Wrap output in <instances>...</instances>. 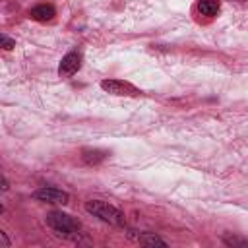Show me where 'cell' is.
<instances>
[{"mask_svg":"<svg viewBox=\"0 0 248 248\" xmlns=\"http://www.w3.org/2000/svg\"><path fill=\"white\" fill-rule=\"evenodd\" d=\"M223 242L225 244H229V246H244L246 244V240L244 238H236V236H223Z\"/></svg>","mask_w":248,"mask_h":248,"instance_id":"11","label":"cell"},{"mask_svg":"<svg viewBox=\"0 0 248 248\" xmlns=\"http://www.w3.org/2000/svg\"><path fill=\"white\" fill-rule=\"evenodd\" d=\"M46 225L62 238L68 240H78L81 234V223L78 219H74L72 215L64 213V211H50L46 213Z\"/></svg>","mask_w":248,"mask_h":248,"instance_id":"1","label":"cell"},{"mask_svg":"<svg viewBox=\"0 0 248 248\" xmlns=\"http://www.w3.org/2000/svg\"><path fill=\"white\" fill-rule=\"evenodd\" d=\"M107 157H108V151H105V149H91V147H87V149L81 151V161L85 165H99Z\"/></svg>","mask_w":248,"mask_h":248,"instance_id":"7","label":"cell"},{"mask_svg":"<svg viewBox=\"0 0 248 248\" xmlns=\"http://www.w3.org/2000/svg\"><path fill=\"white\" fill-rule=\"evenodd\" d=\"M10 244H12V242H10V238H8V236H6V232L0 229V246H10Z\"/></svg>","mask_w":248,"mask_h":248,"instance_id":"13","label":"cell"},{"mask_svg":"<svg viewBox=\"0 0 248 248\" xmlns=\"http://www.w3.org/2000/svg\"><path fill=\"white\" fill-rule=\"evenodd\" d=\"M238 2H242V0H238Z\"/></svg>","mask_w":248,"mask_h":248,"instance_id":"15","label":"cell"},{"mask_svg":"<svg viewBox=\"0 0 248 248\" xmlns=\"http://www.w3.org/2000/svg\"><path fill=\"white\" fill-rule=\"evenodd\" d=\"M85 211L89 215L97 217L99 221L108 223V225H114V227H122L126 223L124 213L120 209H116L114 205H110L107 202H101V200H89V202H85Z\"/></svg>","mask_w":248,"mask_h":248,"instance_id":"2","label":"cell"},{"mask_svg":"<svg viewBox=\"0 0 248 248\" xmlns=\"http://www.w3.org/2000/svg\"><path fill=\"white\" fill-rule=\"evenodd\" d=\"M10 190V182H8V178L4 176V172H2V169H0V194H4V192H8Z\"/></svg>","mask_w":248,"mask_h":248,"instance_id":"12","label":"cell"},{"mask_svg":"<svg viewBox=\"0 0 248 248\" xmlns=\"http://www.w3.org/2000/svg\"><path fill=\"white\" fill-rule=\"evenodd\" d=\"M79 68H81V54H79V52H68V54L60 60L58 74H60L62 78H70V76H74Z\"/></svg>","mask_w":248,"mask_h":248,"instance_id":"5","label":"cell"},{"mask_svg":"<svg viewBox=\"0 0 248 248\" xmlns=\"http://www.w3.org/2000/svg\"><path fill=\"white\" fill-rule=\"evenodd\" d=\"M128 236L134 238V240H138L140 244H145V246H163V248L167 246V242L163 238H159L155 232H140V234L128 232Z\"/></svg>","mask_w":248,"mask_h":248,"instance_id":"8","label":"cell"},{"mask_svg":"<svg viewBox=\"0 0 248 248\" xmlns=\"http://www.w3.org/2000/svg\"><path fill=\"white\" fill-rule=\"evenodd\" d=\"M101 87L107 93L118 95V97H138L141 93L136 85H132L128 81H122V79H105V81H101Z\"/></svg>","mask_w":248,"mask_h":248,"instance_id":"3","label":"cell"},{"mask_svg":"<svg viewBox=\"0 0 248 248\" xmlns=\"http://www.w3.org/2000/svg\"><path fill=\"white\" fill-rule=\"evenodd\" d=\"M16 46V41L4 33H0V48H6V50H12Z\"/></svg>","mask_w":248,"mask_h":248,"instance_id":"10","label":"cell"},{"mask_svg":"<svg viewBox=\"0 0 248 248\" xmlns=\"http://www.w3.org/2000/svg\"><path fill=\"white\" fill-rule=\"evenodd\" d=\"M219 10H221L219 0H200V2H198V12H200L202 16L213 17V16L219 14Z\"/></svg>","mask_w":248,"mask_h":248,"instance_id":"9","label":"cell"},{"mask_svg":"<svg viewBox=\"0 0 248 248\" xmlns=\"http://www.w3.org/2000/svg\"><path fill=\"white\" fill-rule=\"evenodd\" d=\"M0 213H4V205L2 203H0Z\"/></svg>","mask_w":248,"mask_h":248,"instance_id":"14","label":"cell"},{"mask_svg":"<svg viewBox=\"0 0 248 248\" xmlns=\"http://www.w3.org/2000/svg\"><path fill=\"white\" fill-rule=\"evenodd\" d=\"M56 16V10L52 4H39L35 8L29 10V17L35 19V21H48Z\"/></svg>","mask_w":248,"mask_h":248,"instance_id":"6","label":"cell"},{"mask_svg":"<svg viewBox=\"0 0 248 248\" xmlns=\"http://www.w3.org/2000/svg\"><path fill=\"white\" fill-rule=\"evenodd\" d=\"M33 198L37 202H43V203H62V205H66L70 202L68 192L58 190V188H52V186H45V188L35 190L33 192Z\"/></svg>","mask_w":248,"mask_h":248,"instance_id":"4","label":"cell"}]
</instances>
